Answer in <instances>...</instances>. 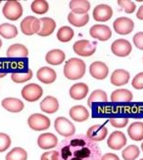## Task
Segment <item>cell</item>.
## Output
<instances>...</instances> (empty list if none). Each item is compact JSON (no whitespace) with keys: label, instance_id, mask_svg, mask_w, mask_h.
I'll return each instance as SVG.
<instances>
[{"label":"cell","instance_id":"obj_34","mask_svg":"<svg viewBox=\"0 0 143 160\" xmlns=\"http://www.w3.org/2000/svg\"><path fill=\"white\" fill-rule=\"evenodd\" d=\"M74 35V32L72 28L68 27V26H64L61 27L58 32H57V39L61 42H69L73 39Z\"/></svg>","mask_w":143,"mask_h":160},{"label":"cell","instance_id":"obj_35","mask_svg":"<svg viewBox=\"0 0 143 160\" xmlns=\"http://www.w3.org/2000/svg\"><path fill=\"white\" fill-rule=\"evenodd\" d=\"M33 77V71L28 69L25 72H13L11 75L12 80L14 83H24L31 80Z\"/></svg>","mask_w":143,"mask_h":160},{"label":"cell","instance_id":"obj_42","mask_svg":"<svg viewBox=\"0 0 143 160\" xmlns=\"http://www.w3.org/2000/svg\"><path fill=\"white\" fill-rule=\"evenodd\" d=\"M133 41L137 49L143 50V32H136L133 37Z\"/></svg>","mask_w":143,"mask_h":160},{"label":"cell","instance_id":"obj_21","mask_svg":"<svg viewBox=\"0 0 143 160\" xmlns=\"http://www.w3.org/2000/svg\"><path fill=\"white\" fill-rule=\"evenodd\" d=\"M89 92V87L85 83H76L70 89V96L74 100H82Z\"/></svg>","mask_w":143,"mask_h":160},{"label":"cell","instance_id":"obj_8","mask_svg":"<svg viewBox=\"0 0 143 160\" xmlns=\"http://www.w3.org/2000/svg\"><path fill=\"white\" fill-rule=\"evenodd\" d=\"M43 94V90L37 84L31 83L27 84L23 87L21 91V95L24 99H26L29 102H35Z\"/></svg>","mask_w":143,"mask_h":160},{"label":"cell","instance_id":"obj_46","mask_svg":"<svg viewBox=\"0 0 143 160\" xmlns=\"http://www.w3.org/2000/svg\"><path fill=\"white\" fill-rule=\"evenodd\" d=\"M2 47V41H1V39H0V48Z\"/></svg>","mask_w":143,"mask_h":160},{"label":"cell","instance_id":"obj_4","mask_svg":"<svg viewBox=\"0 0 143 160\" xmlns=\"http://www.w3.org/2000/svg\"><path fill=\"white\" fill-rule=\"evenodd\" d=\"M29 127L36 132L48 130L51 126V120L44 114L33 113L28 118Z\"/></svg>","mask_w":143,"mask_h":160},{"label":"cell","instance_id":"obj_25","mask_svg":"<svg viewBox=\"0 0 143 160\" xmlns=\"http://www.w3.org/2000/svg\"><path fill=\"white\" fill-rule=\"evenodd\" d=\"M69 6L72 12L76 14H87L91 8V4L87 0H72Z\"/></svg>","mask_w":143,"mask_h":160},{"label":"cell","instance_id":"obj_3","mask_svg":"<svg viewBox=\"0 0 143 160\" xmlns=\"http://www.w3.org/2000/svg\"><path fill=\"white\" fill-rule=\"evenodd\" d=\"M2 13L7 19L11 20V21H15L22 16V5L18 1H7L3 6Z\"/></svg>","mask_w":143,"mask_h":160},{"label":"cell","instance_id":"obj_38","mask_svg":"<svg viewBox=\"0 0 143 160\" xmlns=\"http://www.w3.org/2000/svg\"><path fill=\"white\" fill-rule=\"evenodd\" d=\"M12 144L11 137L3 132H0V152L7 151Z\"/></svg>","mask_w":143,"mask_h":160},{"label":"cell","instance_id":"obj_2","mask_svg":"<svg viewBox=\"0 0 143 160\" xmlns=\"http://www.w3.org/2000/svg\"><path fill=\"white\" fill-rule=\"evenodd\" d=\"M86 72V64L83 60L76 57L70 58L66 61L63 72L64 76L70 80H77L82 78Z\"/></svg>","mask_w":143,"mask_h":160},{"label":"cell","instance_id":"obj_29","mask_svg":"<svg viewBox=\"0 0 143 160\" xmlns=\"http://www.w3.org/2000/svg\"><path fill=\"white\" fill-rule=\"evenodd\" d=\"M90 16L89 14H76L74 12H70L68 14V21L74 27H83L89 22Z\"/></svg>","mask_w":143,"mask_h":160},{"label":"cell","instance_id":"obj_1","mask_svg":"<svg viewBox=\"0 0 143 160\" xmlns=\"http://www.w3.org/2000/svg\"><path fill=\"white\" fill-rule=\"evenodd\" d=\"M59 160H100L101 151L86 134L66 137L57 145Z\"/></svg>","mask_w":143,"mask_h":160},{"label":"cell","instance_id":"obj_24","mask_svg":"<svg viewBox=\"0 0 143 160\" xmlns=\"http://www.w3.org/2000/svg\"><path fill=\"white\" fill-rule=\"evenodd\" d=\"M40 109L46 113H54L59 109L58 100L54 96H46L40 103Z\"/></svg>","mask_w":143,"mask_h":160},{"label":"cell","instance_id":"obj_16","mask_svg":"<svg viewBox=\"0 0 143 160\" xmlns=\"http://www.w3.org/2000/svg\"><path fill=\"white\" fill-rule=\"evenodd\" d=\"M109 69L108 66L101 61H95L90 66V74L98 80H103L108 76Z\"/></svg>","mask_w":143,"mask_h":160},{"label":"cell","instance_id":"obj_26","mask_svg":"<svg viewBox=\"0 0 143 160\" xmlns=\"http://www.w3.org/2000/svg\"><path fill=\"white\" fill-rule=\"evenodd\" d=\"M28 54H29V51L26 48V46L18 43L11 45L7 50V56L10 58H15V57L24 58L27 57Z\"/></svg>","mask_w":143,"mask_h":160},{"label":"cell","instance_id":"obj_22","mask_svg":"<svg viewBox=\"0 0 143 160\" xmlns=\"http://www.w3.org/2000/svg\"><path fill=\"white\" fill-rule=\"evenodd\" d=\"M130 79V73L122 69H117L113 72L111 75V83L114 86H122L128 83Z\"/></svg>","mask_w":143,"mask_h":160},{"label":"cell","instance_id":"obj_47","mask_svg":"<svg viewBox=\"0 0 143 160\" xmlns=\"http://www.w3.org/2000/svg\"><path fill=\"white\" fill-rule=\"evenodd\" d=\"M141 150H142V152H143V143L141 144Z\"/></svg>","mask_w":143,"mask_h":160},{"label":"cell","instance_id":"obj_7","mask_svg":"<svg viewBox=\"0 0 143 160\" xmlns=\"http://www.w3.org/2000/svg\"><path fill=\"white\" fill-rule=\"evenodd\" d=\"M20 29L25 35H33L40 30V19L35 16H27L20 23Z\"/></svg>","mask_w":143,"mask_h":160},{"label":"cell","instance_id":"obj_11","mask_svg":"<svg viewBox=\"0 0 143 160\" xmlns=\"http://www.w3.org/2000/svg\"><path fill=\"white\" fill-rule=\"evenodd\" d=\"M126 143H127V137L120 131H115V132H112L107 140L108 147L110 149L115 150V151L125 147Z\"/></svg>","mask_w":143,"mask_h":160},{"label":"cell","instance_id":"obj_15","mask_svg":"<svg viewBox=\"0 0 143 160\" xmlns=\"http://www.w3.org/2000/svg\"><path fill=\"white\" fill-rule=\"evenodd\" d=\"M37 145L42 150H49L58 145V140H57V137L54 133L46 132V133L40 134L38 136Z\"/></svg>","mask_w":143,"mask_h":160},{"label":"cell","instance_id":"obj_43","mask_svg":"<svg viewBox=\"0 0 143 160\" xmlns=\"http://www.w3.org/2000/svg\"><path fill=\"white\" fill-rule=\"evenodd\" d=\"M100 160H120L119 157L115 154V153H105L104 155H102Z\"/></svg>","mask_w":143,"mask_h":160},{"label":"cell","instance_id":"obj_19","mask_svg":"<svg viewBox=\"0 0 143 160\" xmlns=\"http://www.w3.org/2000/svg\"><path fill=\"white\" fill-rule=\"evenodd\" d=\"M69 114L71 118L76 122H84L90 116L87 108L82 105H76L74 107H72L69 111Z\"/></svg>","mask_w":143,"mask_h":160},{"label":"cell","instance_id":"obj_13","mask_svg":"<svg viewBox=\"0 0 143 160\" xmlns=\"http://www.w3.org/2000/svg\"><path fill=\"white\" fill-rule=\"evenodd\" d=\"M90 34L93 38L99 41H107L112 36V31L106 25L96 24L90 29Z\"/></svg>","mask_w":143,"mask_h":160},{"label":"cell","instance_id":"obj_30","mask_svg":"<svg viewBox=\"0 0 143 160\" xmlns=\"http://www.w3.org/2000/svg\"><path fill=\"white\" fill-rule=\"evenodd\" d=\"M18 33L17 28L10 23H3L0 25V35L6 39H13Z\"/></svg>","mask_w":143,"mask_h":160},{"label":"cell","instance_id":"obj_37","mask_svg":"<svg viewBox=\"0 0 143 160\" xmlns=\"http://www.w3.org/2000/svg\"><path fill=\"white\" fill-rule=\"evenodd\" d=\"M117 4L127 13H133L135 11V4L130 0H118Z\"/></svg>","mask_w":143,"mask_h":160},{"label":"cell","instance_id":"obj_41","mask_svg":"<svg viewBox=\"0 0 143 160\" xmlns=\"http://www.w3.org/2000/svg\"><path fill=\"white\" fill-rule=\"evenodd\" d=\"M40 160H59V153L57 151L46 152L41 155Z\"/></svg>","mask_w":143,"mask_h":160},{"label":"cell","instance_id":"obj_20","mask_svg":"<svg viewBox=\"0 0 143 160\" xmlns=\"http://www.w3.org/2000/svg\"><path fill=\"white\" fill-rule=\"evenodd\" d=\"M2 107L11 112H19L24 109V103L20 99L14 97H7L2 100Z\"/></svg>","mask_w":143,"mask_h":160},{"label":"cell","instance_id":"obj_6","mask_svg":"<svg viewBox=\"0 0 143 160\" xmlns=\"http://www.w3.org/2000/svg\"><path fill=\"white\" fill-rule=\"evenodd\" d=\"M73 49L76 54H78L80 56L87 57V56L93 55L95 52L96 46L94 43L89 41V40L82 39V40H78V41H76L74 44Z\"/></svg>","mask_w":143,"mask_h":160},{"label":"cell","instance_id":"obj_18","mask_svg":"<svg viewBox=\"0 0 143 160\" xmlns=\"http://www.w3.org/2000/svg\"><path fill=\"white\" fill-rule=\"evenodd\" d=\"M56 27V23L53 18L50 17H42L40 19V30L37 32L39 36H49L51 35Z\"/></svg>","mask_w":143,"mask_h":160},{"label":"cell","instance_id":"obj_9","mask_svg":"<svg viewBox=\"0 0 143 160\" xmlns=\"http://www.w3.org/2000/svg\"><path fill=\"white\" fill-rule=\"evenodd\" d=\"M135 28L134 21L129 17H118L114 22V29L116 33L121 35H126L133 32Z\"/></svg>","mask_w":143,"mask_h":160},{"label":"cell","instance_id":"obj_23","mask_svg":"<svg viewBox=\"0 0 143 160\" xmlns=\"http://www.w3.org/2000/svg\"><path fill=\"white\" fill-rule=\"evenodd\" d=\"M65 57H66V55H65L63 51L58 50V49H54V50H52L46 53L45 60L48 64L56 66V65L62 64L65 60Z\"/></svg>","mask_w":143,"mask_h":160},{"label":"cell","instance_id":"obj_32","mask_svg":"<svg viewBox=\"0 0 143 160\" xmlns=\"http://www.w3.org/2000/svg\"><path fill=\"white\" fill-rule=\"evenodd\" d=\"M49 8V3L46 0H35L31 4V10L35 14H45Z\"/></svg>","mask_w":143,"mask_h":160},{"label":"cell","instance_id":"obj_36","mask_svg":"<svg viewBox=\"0 0 143 160\" xmlns=\"http://www.w3.org/2000/svg\"><path fill=\"white\" fill-rule=\"evenodd\" d=\"M140 151L136 145H130L122 151V157L124 160H135L139 156Z\"/></svg>","mask_w":143,"mask_h":160},{"label":"cell","instance_id":"obj_14","mask_svg":"<svg viewBox=\"0 0 143 160\" xmlns=\"http://www.w3.org/2000/svg\"><path fill=\"white\" fill-rule=\"evenodd\" d=\"M86 135L94 142H99L104 140L108 135V130L104 125H94L89 128Z\"/></svg>","mask_w":143,"mask_h":160},{"label":"cell","instance_id":"obj_27","mask_svg":"<svg viewBox=\"0 0 143 160\" xmlns=\"http://www.w3.org/2000/svg\"><path fill=\"white\" fill-rule=\"evenodd\" d=\"M111 100L113 102H130L133 100V93L126 89L115 90L111 94Z\"/></svg>","mask_w":143,"mask_h":160},{"label":"cell","instance_id":"obj_48","mask_svg":"<svg viewBox=\"0 0 143 160\" xmlns=\"http://www.w3.org/2000/svg\"><path fill=\"white\" fill-rule=\"evenodd\" d=\"M140 160H143V158H142V159H140Z\"/></svg>","mask_w":143,"mask_h":160},{"label":"cell","instance_id":"obj_31","mask_svg":"<svg viewBox=\"0 0 143 160\" xmlns=\"http://www.w3.org/2000/svg\"><path fill=\"white\" fill-rule=\"evenodd\" d=\"M108 101L107 93L102 90H95L92 92L88 99V106L92 107L93 103H103Z\"/></svg>","mask_w":143,"mask_h":160},{"label":"cell","instance_id":"obj_17","mask_svg":"<svg viewBox=\"0 0 143 160\" xmlns=\"http://www.w3.org/2000/svg\"><path fill=\"white\" fill-rule=\"evenodd\" d=\"M37 79L44 84H52L56 80V72L50 67H42L36 72Z\"/></svg>","mask_w":143,"mask_h":160},{"label":"cell","instance_id":"obj_5","mask_svg":"<svg viewBox=\"0 0 143 160\" xmlns=\"http://www.w3.org/2000/svg\"><path fill=\"white\" fill-rule=\"evenodd\" d=\"M54 129L55 131L64 137L73 136L75 132L74 125L68 120L66 117L60 116L54 120Z\"/></svg>","mask_w":143,"mask_h":160},{"label":"cell","instance_id":"obj_45","mask_svg":"<svg viewBox=\"0 0 143 160\" xmlns=\"http://www.w3.org/2000/svg\"><path fill=\"white\" fill-rule=\"evenodd\" d=\"M4 76H6V73H5V72L0 73V78H1V77H4Z\"/></svg>","mask_w":143,"mask_h":160},{"label":"cell","instance_id":"obj_44","mask_svg":"<svg viewBox=\"0 0 143 160\" xmlns=\"http://www.w3.org/2000/svg\"><path fill=\"white\" fill-rule=\"evenodd\" d=\"M136 17L140 20H143V5L138 9V11L136 12Z\"/></svg>","mask_w":143,"mask_h":160},{"label":"cell","instance_id":"obj_12","mask_svg":"<svg viewBox=\"0 0 143 160\" xmlns=\"http://www.w3.org/2000/svg\"><path fill=\"white\" fill-rule=\"evenodd\" d=\"M112 16L113 9L106 4L97 5L93 12V17L97 22H106L112 18Z\"/></svg>","mask_w":143,"mask_h":160},{"label":"cell","instance_id":"obj_28","mask_svg":"<svg viewBox=\"0 0 143 160\" xmlns=\"http://www.w3.org/2000/svg\"><path fill=\"white\" fill-rule=\"evenodd\" d=\"M128 134L135 141L143 140V122H133L128 128Z\"/></svg>","mask_w":143,"mask_h":160},{"label":"cell","instance_id":"obj_40","mask_svg":"<svg viewBox=\"0 0 143 160\" xmlns=\"http://www.w3.org/2000/svg\"><path fill=\"white\" fill-rule=\"evenodd\" d=\"M132 86L133 88L136 90H142L143 89V72L137 73L132 81Z\"/></svg>","mask_w":143,"mask_h":160},{"label":"cell","instance_id":"obj_39","mask_svg":"<svg viewBox=\"0 0 143 160\" xmlns=\"http://www.w3.org/2000/svg\"><path fill=\"white\" fill-rule=\"evenodd\" d=\"M109 121L113 127L121 129V128H124L128 124L129 120L128 118H110Z\"/></svg>","mask_w":143,"mask_h":160},{"label":"cell","instance_id":"obj_49","mask_svg":"<svg viewBox=\"0 0 143 160\" xmlns=\"http://www.w3.org/2000/svg\"><path fill=\"white\" fill-rule=\"evenodd\" d=\"M0 4H1V2H0Z\"/></svg>","mask_w":143,"mask_h":160},{"label":"cell","instance_id":"obj_10","mask_svg":"<svg viewBox=\"0 0 143 160\" xmlns=\"http://www.w3.org/2000/svg\"><path fill=\"white\" fill-rule=\"evenodd\" d=\"M111 50L115 55L125 57L132 52V45L126 39H117L112 43Z\"/></svg>","mask_w":143,"mask_h":160},{"label":"cell","instance_id":"obj_33","mask_svg":"<svg viewBox=\"0 0 143 160\" xmlns=\"http://www.w3.org/2000/svg\"><path fill=\"white\" fill-rule=\"evenodd\" d=\"M28 153L27 152L19 147L13 148L10 152L6 155V160H27Z\"/></svg>","mask_w":143,"mask_h":160}]
</instances>
